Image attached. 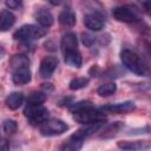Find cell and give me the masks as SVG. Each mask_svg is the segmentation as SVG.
Here are the masks:
<instances>
[{"label": "cell", "instance_id": "6da1fadb", "mask_svg": "<svg viewBox=\"0 0 151 151\" xmlns=\"http://www.w3.org/2000/svg\"><path fill=\"white\" fill-rule=\"evenodd\" d=\"M120 60H122L123 65L132 73H134L137 76H146L147 74L146 64L144 63L142 57L139 54H137L136 52L127 50V48L122 50L120 51Z\"/></svg>", "mask_w": 151, "mask_h": 151}, {"label": "cell", "instance_id": "7a4b0ae2", "mask_svg": "<svg viewBox=\"0 0 151 151\" xmlns=\"http://www.w3.org/2000/svg\"><path fill=\"white\" fill-rule=\"evenodd\" d=\"M45 34H46V29L38 25H24L14 32L13 37L15 40L22 42H29L42 38Z\"/></svg>", "mask_w": 151, "mask_h": 151}, {"label": "cell", "instance_id": "3957f363", "mask_svg": "<svg viewBox=\"0 0 151 151\" xmlns=\"http://www.w3.org/2000/svg\"><path fill=\"white\" fill-rule=\"evenodd\" d=\"M73 119L77 123L87 125V124H93L97 122H104L105 114L99 109H94L93 105H91V106H87L79 111L73 112Z\"/></svg>", "mask_w": 151, "mask_h": 151}, {"label": "cell", "instance_id": "277c9868", "mask_svg": "<svg viewBox=\"0 0 151 151\" xmlns=\"http://www.w3.org/2000/svg\"><path fill=\"white\" fill-rule=\"evenodd\" d=\"M112 15L120 22H136L140 19V11L134 5H122L112 9Z\"/></svg>", "mask_w": 151, "mask_h": 151}, {"label": "cell", "instance_id": "5b68a950", "mask_svg": "<svg viewBox=\"0 0 151 151\" xmlns=\"http://www.w3.org/2000/svg\"><path fill=\"white\" fill-rule=\"evenodd\" d=\"M24 114L32 125H40L50 117V112L44 105H26Z\"/></svg>", "mask_w": 151, "mask_h": 151}, {"label": "cell", "instance_id": "8992f818", "mask_svg": "<svg viewBox=\"0 0 151 151\" xmlns=\"http://www.w3.org/2000/svg\"><path fill=\"white\" fill-rule=\"evenodd\" d=\"M68 130V126L65 122L60 120V119H47L45 120L42 124L39 125V131L42 136L46 137H52V136H59L63 134L64 132H66Z\"/></svg>", "mask_w": 151, "mask_h": 151}, {"label": "cell", "instance_id": "52a82bcc", "mask_svg": "<svg viewBox=\"0 0 151 151\" xmlns=\"http://www.w3.org/2000/svg\"><path fill=\"white\" fill-rule=\"evenodd\" d=\"M58 66V59L53 55H47L45 57L41 63H40V67H39V76L42 79H48L52 77V74L54 73L55 68Z\"/></svg>", "mask_w": 151, "mask_h": 151}, {"label": "cell", "instance_id": "ba28073f", "mask_svg": "<svg viewBox=\"0 0 151 151\" xmlns=\"http://www.w3.org/2000/svg\"><path fill=\"white\" fill-rule=\"evenodd\" d=\"M134 109V104L132 101H124V103H118V104H110L101 106L99 110L103 113L107 114H119V113H125L130 112Z\"/></svg>", "mask_w": 151, "mask_h": 151}, {"label": "cell", "instance_id": "9c48e42d", "mask_svg": "<svg viewBox=\"0 0 151 151\" xmlns=\"http://www.w3.org/2000/svg\"><path fill=\"white\" fill-rule=\"evenodd\" d=\"M84 24L90 31H100L105 26V19L100 13L93 12L84 17Z\"/></svg>", "mask_w": 151, "mask_h": 151}, {"label": "cell", "instance_id": "30bf717a", "mask_svg": "<svg viewBox=\"0 0 151 151\" xmlns=\"http://www.w3.org/2000/svg\"><path fill=\"white\" fill-rule=\"evenodd\" d=\"M117 146L122 151H144L150 147V144L147 140H120Z\"/></svg>", "mask_w": 151, "mask_h": 151}, {"label": "cell", "instance_id": "8fae6325", "mask_svg": "<svg viewBox=\"0 0 151 151\" xmlns=\"http://www.w3.org/2000/svg\"><path fill=\"white\" fill-rule=\"evenodd\" d=\"M60 47H61V51H63V54L64 53H67V52H72V51H77L78 48V39H77V35L73 33V32H67L63 35L61 38V41H60Z\"/></svg>", "mask_w": 151, "mask_h": 151}, {"label": "cell", "instance_id": "7c38bea8", "mask_svg": "<svg viewBox=\"0 0 151 151\" xmlns=\"http://www.w3.org/2000/svg\"><path fill=\"white\" fill-rule=\"evenodd\" d=\"M34 19L37 20L39 26L42 27V28H47V27L52 26L53 21H54V18H53L52 13L48 9H46V8L37 9L35 13H34Z\"/></svg>", "mask_w": 151, "mask_h": 151}, {"label": "cell", "instance_id": "4fadbf2b", "mask_svg": "<svg viewBox=\"0 0 151 151\" xmlns=\"http://www.w3.org/2000/svg\"><path fill=\"white\" fill-rule=\"evenodd\" d=\"M31 78H32V73H31L29 67H22V68L14 70L12 74V81L15 85L28 84L31 81Z\"/></svg>", "mask_w": 151, "mask_h": 151}, {"label": "cell", "instance_id": "5bb4252c", "mask_svg": "<svg viewBox=\"0 0 151 151\" xmlns=\"http://www.w3.org/2000/svg\"><path fill=\"white\" fill-rule=\"evenodd\" d=\"M14 22H15V17L11 11L4 9L0 12V32L8 31L14 25Z\"/></svg>", "mask_w": 151, "mask_h": 151}, {"label": "cell", "instance_id": "9a60e30c", "mask_svg": "<svg viewBox=\"0 0 151 151\" xmlns=\"http://www.w3.org/2000/svg\"><path fill=\"white\" fill-rule=\"evenodd\" d=\"M84 144V139L72 134L60 147V151H80Z\"/></svg>", "mask_w": 151, "mask_h": 151}, {"label": "cell", "instance_id": "2e32d148", "mask_svg": "<svg viewBox=\"0 0 151 151\" xmlns=\"http://www.w3.org/2000/svg\"><path fill=\"white\" fill-rule=\"evenodd\" d=\"M58 20H59L60 25L66 26V27H72L77 22V17H76V13L72 9L66 8V9L60 12V14L58 17Z\"/></svg>", "mask_w": 151, "mask_h": 151}, {"label": "cell", "instance_id": "e0dca14e", "mask_svg": "<svg viewBox=\"0 0 151 151\" xmlns=\"http://www.w3.org/2000/svg\"><path fill=\"white\" fill-rule=\"evenodd\" d=\"M5 103H6V106H7L8 109H11V110H17V109H19V107L22 105V103H24V94H22L21 92H12V93H9V94L7 96Z\"/></svg>", "mask_w": 151, "mask_h": 151}, {"label": "cell", "instance_id": "ac0fdd59", "mask_svg": "<svg viewBox=\"0 0 151 151\" xmlns=\"http://www.w3.org/2000/svg\"><path fill=\"white\" fill-rule=\"evenodd\" d=\"M64 60L67 65H70L72 67H80L83 64V58H81V54L78 50L64 53Z\"/></svg>", "mask_w": 151, "mask_h": 151}, {"label": "cell", "instance_id": "d6986e66", "mask_svg": "<svg viewBox=\"0 0 151 151\" xmlns=\"http://www.w3.org/2000/svg\"><path fill=\"white\" fill-rule=\"evenodd\" d=\"M9 65L13 68V71L18 70V68H22V67H28L29 66V59L25 54H15L11 58Z\"/></svg>", "mask_w": 151, "mask_h": 151}, {"label": "cell", "instance_id": "ffe728a7", "mask_svg": "<svg viewBox=\"0 0 151 151\" xmlns=\"http://www.w3.org/2000/svg\"><path fill=\"white\" fill-rule=\"evenodd\" d=\"M123 126H124V124L122 123V122H114V123H112V124H110V125H107L101 132V138H111V137H113V136H116L122 129H123Z\"/></svg>", "mask_w": 151, "mask_h": 151}, {"label": "cell", "instance_id": "44dd1931", "mask_svg": "<svg viewBox=\"0 0 151 151\" xmlns=\"http://www.w3.org/2000/svg\"><path fill=\"white\" fill-rule=\"evenodd\" d=\"M46 100V93L42 91H33L26 98L27 105H42Z\"/></svg>", "mask_w": 151, "mask_h": 151}, {"label": "cell", "instance_id": "7402d4cb", "mask_svg": "<svg viewBox=\"0 0 151 151\" xmlns=\"http://www.w3.org/2000/svg\"><path fill=\"white\" fill-rule=\"evenodd\" d=\"M117 90V85L111 81V83H106V84H103L98 87L97 90V93L100 96V97H109L111 94H113Z\"/></svg>", "mask_w": 151, "mask_h": 151}, {"label": "cell", "instance_id": "603a6c76", "mask_svg": "<svg viewBox=\"0 0 151 151\" xmlns=\"http://www.w3.org/2000/svg\"><path fill=\"white\" fill-rule=\"evenodd\" d=\"M88 81H90L88 78H85V77H77V78H73V79L70 81L68 87H70V90H72V91L81 90V88H84V87L87 86Z\"/></svg>", "mask_w": 151, "mask_h": 151}, {"label": "cell", "instance_id": "cb8c5ba5", "mask_svg": "<svg viewBox=\"0 0 151 151\" xmlns=\"http://www.w3.org/2000/svg\"><path fill=\"white\" fill-rule=\"evenodd\" d=\"M2 129L7 134H14L18 130V124L13 119H6L2 124Z\"/></svg>", "mask_w": 151, "mask_h": 151}, {"label": "cell", "instance_id": "d4e9b609", "mask_svg": "<svg viewBox=\"0 0 151 151\" xmlns=\"http://www.w3.org/2000/svg\"><path fill=\"white\" fill-rule=\"evenodd\" d=\"M94 40H96L94 37L90 33H83V35H81V41L86 47H91L94 44Z\"/></svg>", "mask_w": 151, "mask_h": 151}, {"label": "cell", "instance_id": "484cf974", "mask_svg": "<svg viewBox=\"0 0 151 151\" xmlns=\"http://www.w3.org/2000/svg\"><path fill=\"white\" fill-rule=\"evenodd\" d=\"M5 4H6V6L9 9H19L22 6V2L21 1H15V0H8Z\"/></svg>", "mask_w": 151, "mask_h": 151}, {"label": "cell", "instance_id": "4316f807", "mask_svg": "<svg viewBox=\"0 0 151 151\" xmlns=\"http://www.w3.org/2000/svg\"><path fill=\"white\" fill-rule=\"evenodd\" d=\"M0 151H9V144L7 139L0 137Z\"/></svg>", "mask_w": 151, "mask_h": 151}, {"label": "cell", "instance_id": "83f0119b", "mask_svg": "<svg viewBox=\"0 0 151 151\" xmlns=\"http://www.w3.org/2000/svg\"><path fill=\"white\" fill-rule=\"evenodd\" d=\"M143 5L145 6V9H146V12H150V7H151V2H144Z\"/></svg>", "mask_w": 151, "mask_h": 151}, {"label": "cell", "instance_id": "f1b7e54d", "mask_svg": "<svg viewBox=\"0 0 151 151\" xmlns=\"http://www.w3.org/2000/svg\"><path fill=\"white\" fill-rule=\"evenodd\" d=\"M0 51H1V45H0Z\"/></svg>", "mask_w": 151, "mask_h": 151}]
</instances>
